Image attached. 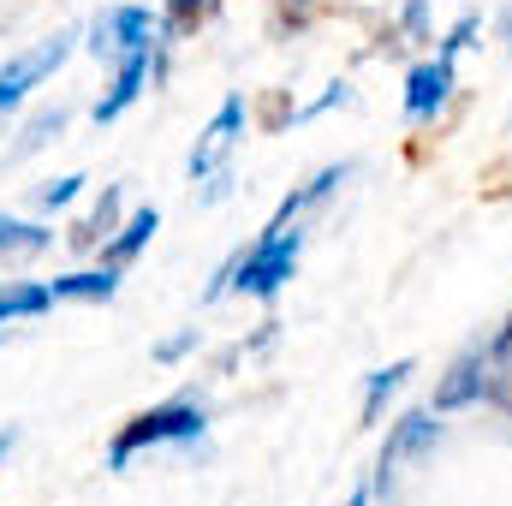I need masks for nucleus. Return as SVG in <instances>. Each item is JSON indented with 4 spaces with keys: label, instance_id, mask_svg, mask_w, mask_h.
<instances>
[{
    "label": "nucleus",
    "instance_id": "19",
    "mask_svg": "<svg viewBox=\"0 0 512 506\" xmlns=\"http://www.w3.org/2000/svg\"><path fill=\"white\" fill-rule=\"evenodd\" d=\"M405 30H417V36H423V0H411V6H405Z\"/></svg>",
    "mask_w": 512,
    "mask_h": 506
},
{
    "label": "nucleus",
    "instance_id": "11",
    "mask_svg": "<svg viewBox=\"0 0 512 506\" xmlns=\"http://www.w3.org/2000/svg\"><path fill=\"white\" fill-rule=\"evenodd\" d=\"M48 304H54V286H42V280H12V286H0V322L42 316Z\"/></svg>",
    "mask_w": 512,
    "mask_h": 506
},
{
    "label": "nucleus",
    "instance_id": "18",
    "mask_svg": "<svg viewBox=\"0 0 512 506\" xmlns=\"http://www.w3.org/2000/svg\"><path fill=\"white\" fill-rule=\"evenodd\" d=\"M489 346H495V358H501V364L512 370V316H507V328H501V334H495Z\"/></svg>",
    "mask_w": 512,
    "mask_h": 506
},
{
    "label": "nucleus",
    "instance_id": "1",
    "mask_svg": "<svg viewBox=\"0 0 512 506\" xmlns=\"http://www.w3.org/2000/svg\"><path fill=\"white\" fill-rule=\"evenodd\" d=\"M298 233H286V227H268L262 239H256L251 251L239 256L227 274H221V286H239V292H251V298H274L286 280H292V268H298ZM215 286V292H221Z\"/></svg>",
    "mask_w": 512,
    "mask_h": 506
},
{
    "label": "nucleus",
    "instance_id": "14",
    "mask_svg": "<svg viewBox=\"0 0 512 506\" xmlns=\"http://www.w3.org/2000/svg\"><path fill=\"white\" fill-rule=\"evenodd\" d=\"M405 376H411V358H399V364H387V370L370 376V393H364V423H376V417H382V405L405 387Z\"/></svg>",
    "mask_w": 512,
    "mask_h": 506
},
{
    "label": "nucleus",
    "instance_id": "8",
    "mask_svg": "<svg viewBox=\"0 0 512 506\" xmlns=\"http://www.w3.org/2000/svg\"><path fill=\"white\" fill-rule=\"evenodd\" d=\"M239 131H245V96H227V102H221V114H215V126L203 131V143L191 149V179L215 173V167H221V155L239 143Z\"/></svg>",
    "mask_w": 512,
    "mask_h": 506
},
{
    "label": "nucleus",
    "instance_id": "3",
    "mask_svg": "<svg viewBox=\"0 0 512 506\" xmlns=\"http://www.w3.org/2000/svg\"><path fill=\"white\" fill-rule=\"evenodd\" d=\"M197 435H203V405H191V399L155 405V411L131 417L126 429L114 435V453H108V465H114V471H126L143 447H161V441H197Z\"/></svg>",
    "mask_w": 512,
    "mask_h": 506
},
{
    "label": "nucleus",
    "instance_id": "17",
    "mask_svg": "<svg viewBox=\"0 0 512 506\" xmlns=\"http://www.w3.org/2000/svg\"><path fill=\"white\" fill-rule=\"evenodd\" d=\"M78 185H84V179H78V173H66V179L42 185V191H36V203H42V209H66V203L78 197Z\"/></svg>",
    "mask_w": 512,
    "mask_h": 506
},
{
    "label": "nucleus",
    "instance_id": "20",
    "mask_svg": "<svg viewBox=\"0 0 512 506\" xmlns=\"http://www.w3.org/2000/svg\"><path fill=\"white\" fill-rule=\"evenodd\" d=\"M346 506H370V489H358V495H352Z\"/></svg>",
    "mask_w": 512,
    "mask_h": 506
},
{
    "label": "nucleus",
    "instance_id": "2",
    "mask_svg": "<svg viewBox=\"0 0 512 506\" xmlns=\"http://www.w3.org/2000/svg\"><path fill=\"white\" fill-rule=\"evenodd\" d=\"M477 36V18H459L447 36H441V54L435 60H423V66H411V78H405V120L411 126H423V120H435L441 108H447V96H453V60H459V48Z\"/></svg>",
    "mask_w": 512,
    "mask_h": 506
},
{
    "label": "nucleus",
    "instance_id": "16",
    "mask_svg": "<svg viewBox=\"0 0 512 506\" xmlns=\"http://www.w3.org/2000/svg\"><path fill=\"white\" fill-rule=\"evenodd\" d=\"M209 6H215V0H173V12H167V24H161V30H167V36H179V30H191L197 18H209Z\"/></svg>",
    "mask_w": 512,
    "mask_h": 506
},
{
    "label": "nucleus",
    "instance_id": "21",
    "mask_svg": "<svg viewBox=\"0 0 512 506\" xmlns=\"http://www.w3.org/2000/svg\"><path fill=\"white\" fill-rule=\"evenodd\" d=\"M6 447H12V429H0V459H6Z\"/></svg>",
    "mask_w": 512,
    "mask_h": 506
},
{
    "label": "nucleus",
    "instance_id": "12",
    "mask_svg": "<svg viewBox=\"0 0 512 506\" xmlns=\"http://www.w3.org/2000/svg\"><path fill=\"white\" fill-rule=\"evenodd\" d=\"M155 227H161V215H155V209H137L126 227L108 239V262H114V268H126L131 256H137L143 245H149V239H155Z\"/></svg>",
    "mask_w": 512,
    "mask_h": 506
},
{
    "label": "nucleus",
    "instance_id": "6",
    "mask_svg": "<svg viewBox=\"0 0 512 506\" xmlns=\"http://www.w3.org/2000/svg\"><path fill=\"white\" fill-rule=\"evenodd\" d=\"M149 36H155V18H149L143 6H114V12H102V18H96V30H90V54L120 66V60H131V54L155 48Z\"/></svg>",
    "mask_w": 512,
    "mask_h": 506
},
{
    "label": "nucleus",
    "instance_id": "9",
    "mask_svg": "<svg viewBox=\"0 0 512 506\" xmlns=\"http://www.w3.org/2000/svg\"><path fill=\"white\" fill-rule=\"evenodd\" d=\"M143 84H149V48H143V54H131V60H120V72H114V90L96 102V120H102V126H108V120H120L131 102L143 96Z\"/></svg>",
    "mask_w": 512,
    "mask_h": 506
},
{
    "label": "nucleus",
    "instance_id": "7",
    "mask_svg": "<svg viewBox=\"0 0 512 506\" xmlns=\"http://www.w3.org/2000/svg\"><path fill=\"white\" fill-rule=\"evenodd\" d=\"M435 441H441L435 405H429V411H411V417H399V423H393V435H387V447H382V465H376V495H387V489H393V471H399L405 459L429 453Z\"/></svg>",
    "mask_w": 512,
    "mask_h": 506
},
{
    "label": "nucleus",
    "instance_id": "15",
    "mask_svg": "<svg viewBox=\"0 0 512 506\" xmlns=\"http://www.w3.org/2000/svg\"><path fill=\"white\" fill-rule=\"evenodd\" d=\"M114 215H120V191H102V209L72 233V245H84V251H90V245H102V239L114 233Z\"/></svg>",
    "mask_w": 512,
    "mask_h": 506
},
{
    "label": "nucleus",
    "instance_id": "10",
    "mask_svg": "<svg viewBox=\"0 0 512 506\" xmlns=\"http://www.w3.org/2000/svg\"><path fill=\"white\" fill-rule=\"evenodd\" d=\"M120 292V268L108 262V268H90V274H66V280H54V298H90V304H108Z\"/></svg>",
    "mask_w": 512,
    "mask_h": 506
},
{
    "label": "nucleus",
    "instance_id": "4",
    "mask_svg": "<svg viewBox=\"0 0 512 506\" xmlns=\"http://www.w3.org/2000/svg\"><path fill=\"white\" fill-rule=\"evenodd\" d=\"M507 381V364L495 358V346H471L447 376L435 381V411H459V405H477V399H495Z\"/></svg>",
    "mask_w": 512,
    "mask_h": 506
},
{
    "label": "nucleus",
    "instance_id": "13",
    "mask_svg": "<svg viewBox=\"0 0 512 506\" xmlns=\"http://www.w3.org/2000/svg\"><path fill=\"white\" fill-rule=\"evenodd\" d=\"M48 245H54V233H48V227H30V221L0 215V256H42Z\"/></svg>",
    "mask_w": 512,
    "mask_h": 506
},
{
    "label": "nucleus",
    "instance_id": "5",
    "mask_svg": "<svg viewBox=\"0 0 512 506\" xmlns=\"http://www.w3.org/2000/svg\"><path fill=\"white\" fill-rule=\"evenodd\" d=\"M66 54H72V36H66V30H60V36H48V42H36L30 54H12V60L0 66V114H6V108H18V102H24L48 72H60V60H66Z\"/></svg>",
    "mask_w": 512,
    "mask_h": 506
}]
</instances>
